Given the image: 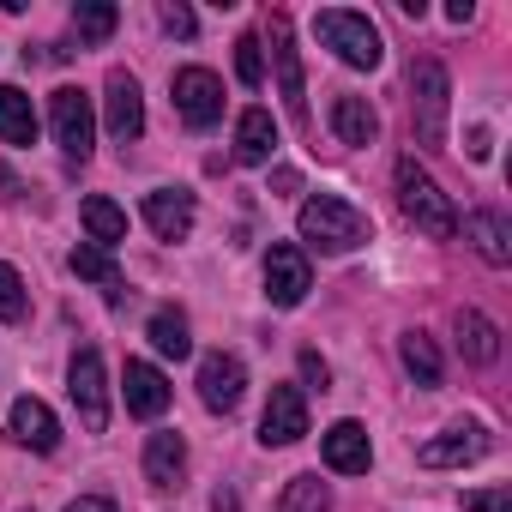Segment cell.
Wrapping results in <instances>:
<instances>
[{"label": "cell", "instance_id": "cell-28", "mask_svg": "<svg viewBox=\"0 0 512 512\" xmlns=\"http://www.w3.org/2000/svg\"><path fill=\"white\" fill-rule=\"evenodd\" d=\"M278 512H332V488L320 476H296L278 500Z\"/></svg>", "mask_w": 512, "mask_h": 512}, {"label": "cell", "instance_id": "cell-36", "mask_svg": "<svg viewBox=\"0 0 512 512\" xmlns=\"http://www.w3.org/2000/svg\"><path fill=\"white\" fill-rule=\"evenodd\" d=\"M7 199H19V175H13L7 163H0V205H7Z\"/></svg>", "mask_w": 512, "mask_h": 512}, {"label": "cell", "instance_id": "cell-9", "mask_svg": "<svg viewBox=\"0 0 512 512\" xmlns=\"http://www.w3.org/2000/svg\"><path fill=\"white\" fill-rule=\"evenodd\" d=\"M272 61H278V91H284L290 121H308V85H302V55H296L290 13H272Z\"/></svg>", "mask_w": 512, "mask_h": 512}, {"label": "cell", "instance_id": "cell-38", "mask_svg": "<svg viewBox=\"0 0 512 512\" xmlns=\"http://www.w3.org/2000/svg\"><path fill=\"white\" fill-rule=\"evenodd\" d=\"M272 187H278V193H296V187H302V175H296V169H278V175H272Z\"/></svg>", "mask_w": 512, "mask_h": 512}, {"label": "cell", "instance_id": "cell-7", "mask_svg": "<svg viewBox=\"0 0 512 512\" xmlns=\"http://www.w3.org/2000/svg\"><path fill=\"white\" fill-rule=\"evenodd\" d=\"M169 91H175V109H181L187 127H217L223 121V79L211 67H181L169 79Z\"/></svg>", "mask_w": 512, "mask_h": 512}, {"label": "cell", "instance_id": "cell-11", "mask_svg": "<svg viewBox=\"0 0 512 512\" xmlns=\"http://www.w3.org/2000/svg\"><path fill=\"white\" fill-rule=\"evenodd\" d=\"M103 121H109V133L121 145H133L145 133V97H139L133 73H109V85H103Z\"/></svg>", "mask_w": 512, "mask_h": 512}, {"label": "cell", "instance_id": "cell-13", "mask_svg": "<svg viewBox=\"0 0 512 512\" xmlns=\"http://www.w3.org/2000/svg\"><path fill=\"white\" fill-rule=\"evenodd\" d=\"M320 446H326V464H332L338 476H362V470L374 464V440H368L362 422H332Z\"/></svg>", "mask_w": 512, "mask_h": 512}, {"label": "cell", "instance_id": "cell-19", "mask_svg": "<svg viewBox=\"0 0 512 512\" xmlns=\"http://www.w3.org/2000/svg\"><path fill=\"white\" fill-rule=\"evenodd\" d=\"M127 410L145 416V422L169 410V380H163V368H151V362H127Z\"/></svg>", "mask_w": 512, "mask_h": 512}, {"label": "cell", "instance_id": "cell-33", "mask_svg": "<svg viewBox=\"0 0 512 512\" xmlns=\"http://www.w3.org/2000/svg\"><path fill=\"white\" fill-rule=\"evenodd\" d=\"M163 31L169 37H193V13L187 7H163Z\"/></svg>", "mask_w": 512, "mask_h": 512}, {"label": "cell", "instance_id": "cell-31", "mask_svg": "<svg viewBox=\"0 0 512 512\" xmlns=\"http://www.w3.org/2000/svg\"><path fill=\"white\" fill-rule=\"evenodd\" d=\"M235 79L241 85H266V55H260V37H253V31L235 43Z\"/></svg>", "mask_w": 512, "mask_h": 512}, {"label": "cell", "instance_id": "cell-34", "mask_svg": "<svg viewBox=\"0 0 512 512\" xmlns=\"http://www.w3.org/2000/svg\"><path fill=\"white\" fill-rule=\"evenodd\" d=\"M464 506H470V512H500V506H506V494H500V488H488V494H470Z\"/></svg>", "mask_w": 512, "mask_h": 512}, {"label": "cell", "instance_id": "cell-37", "mask_svg": "<svg viewBox=\"0 0 512 512\" xmlns=\"http://www.w3.org/2000/svg\"><path fill=\"white\" fill-rule=\"evenodd\" d=\"M446 19H452V25H470V19H476V7H470V0H452Z\"/></svg>", "mask_w": 512, "mask_h": 512}, {"label": "cell", "instance_id": "cell-6", "mask_svg": "<svg viewBox=\"0 0 512 512\" xmlns=\"http://www.w3.org/2000/svg\"><path fill=\"white\" fill-rule=\"evenodd\" d=\"M67 392H73V410H79L85 434H103V428H109V374H103V350H79V356H73Z\"/></svg>", "mask_w": 512, "mask_h": 512}, {"label": "cell", "instance_id": "cell-2", "mask_svg": "<svg viewBox=\"0 0 512 512\" xmlns=\"http://www.w3.org/2000/svg\"><path fill=\"white\" fill-rule=\"evenodd\" d=\"M302 241H314L320 253H350L368 241V217L338 193H314L302 205Z\"/></svg>", "mask_w": 512, "mask_h": 512}, {"label": "cell", "instance_id": "cell-32", "mask_svg": "<svg viewBox=\"0 0 512 512\" xmlns=\"http://www.w3.org/2000/svg\"><path fill=\"white\" fill-rule=\"evenodd\" d=\"M302 380H308L314 392H326V380H332V368L320 362V350H302Z\"/></svg>", "mask_w": 512, "mask_h": 512}, {"label": "cell", "instance_id": "cell-12", "mask_svg": "<svg viewBox=\"0 0 512 512\" xmlns=\"http://www.w3.org/2000/svg\"><path fill=\"white\" fill-rule=\"evenodd\" d=\"M302 434H308V398H302V386H272L266 416H260V440L266 446H296Z\"/></svg>", "mask_w": 512, "mask_h": 512}, {"label": "cell", "instance_id": "cell-27", "mask_svg": "<svg viewBox=\"0 0 512 512\" xmlns=\"http://www.w3.org/2000/svg\"><path fill=\"white\" fill-rule=\"evenodd\" d=\"M404 368L416 386H440V350L428 332H404Z\"/></svg>", "mask_w": 512, "mask_h": 512}, {"label": "cell", "instance_id": "cell-30", "mask_svg": "<svg viewBox=\"0 0 512 512\" xmlns=\"http://www.w3.org/2000/svg\"><path fill=\"white\" fill-rule=\"evenodd\" d=\"M25 308H31V296H25V278L7 266V260H0V320H25Z\"/></svg>", "mask_w": 512, "mask_h": 512}, {"label": "cell", "instance_id": "cell-10", "mask_svg": "<svg viewBox=\"0 0 512 512\" xmlns=\"http://www.w3.org/2000/svg\"><path fill=\"white\" fill-rule=\"evenodd\" d=\"M241 392H247V368H241V356H229V350H211V356H199V398H205V410H235L241 404Z\"/></svg>", "mask_w": 512, "mask_h": 512}, {"label": "cell", "instance_id": "cell-15", "mask_svg": "<svg viewBox=\"0 0 512 512\" xmlns=\"http://www.w3.org/2000/svg\"><path fill=\"white\" fill-rule=\"evenodd\" d=\"M482 452H488V434H482L476 422H458V428H446L440 440L422 446V464H428V470H458V464H470V458H482Z\"/></svg>", "mask_w": 512, "mask_h": 512}, {"label": "cell", "instance_id": "cell-4", "mask_svg": "<svg viewBox=\"0 0 512 512\" xmlns=\"http://www.w3.org/2000/svg\"><path fill=\"white\" fill-rule=\"evenodd\" d=\"M314 31H320V43L344 61V67H380V55H386V43H380V31L368 25V13H314Z\"/></svg>", "mask_w": 512, "mask_h": 512}, {"label": "cell", "instance_id": "cell-18", "mask_svg": "<svg viewBox=\"0 0 512 512\" xmlns=\"http://www.w3.org/2000/svg\"><path fill=\"white\" fill-rule=\"evenodd\" d=\"M187 476V440L181 434H151L145 440V482L151 488H181Z\"/></svg>", "mask_w": 512, "mask_h": 512}, {"label": "cell", "instance_id": "cell-8", "mask_svg": "<svg viewBox=\"0 0 512 512\" xmlns=\"http://www.w3.org/2000/svg\"><path fill=\"white\" fill-rule=\"evenodd\" d=\"M314 290V272H308V253L302 247H290V241H278L272 253H266V296H272V308H302V296Z\"/></svg>", "mask_w": 512, "mask_h": 512}, {"label": "cell", "instance_id": "cell-23", "mask_svg": "<svg viewBox=\"0 0 512 512\" xmlns=\"http://www.w3.org/2000/svg\"><path fill=\"white\" fill-rule=\"evenodd\" d=\"M464 235L476 241V253H482L488 266H506V260H512V235H506V217H500V211H470Z\"/></svg>", "mask_w": 512, "mask_h": 512}, {"label": "cell", "instance_id": "cell-29", "mask_svg": "<svg viewBox=\"0 0 512 512\" xmlns=\"http://www.w3.org/2000/svg\"><path fill=\"white\" fill-rule=\"evenodd\" d=\"M115 7H109V0H79V7H73V31H79V43H103L109 31H115Z\"/></svg>", "mask_w": 512, "mask_h": 512}, {"label": "cell", "instance_id": "cell-26", "mask_svg": "<svg viewBox=\"0 0 512 512\" xmlns=\"http://www.w3.org/2000/svg\"><path fill=\"white\" fill-rule=\"evenodd\" d=\"M85 284H97V290H109L115 296V284H121V272H115V260H109V247H97V241H79L73 247V260H67Z\"/></svg>", "mask_w": 512, "mask_h": 512}, {"label": "cell", "instance_id": "cell-20", "mask_svg": "<svg viewBox=\"0 0 512 512\" xmlns=\"http://www.w3.org/2000/svg\"><path fill=\"white\" fill-rule=\"evenodd\" d=\"M272 145H278V121H272L266 109H247V115L235 121V163H266Z\"/></svg>", "mask_w": 512, "mask_h": 512}, {"label": "cell", "instance_id": "cell-35", "mask_svg": "<svg viewBox=\"0 0 512 512\" xmlns=\"http://www.w3.org/2000/svg\"><path fill=\"white\" fill-rule=\"evenodd\" d=\"M67 512H115V500H103V494H79Z\"/></svg>", "mask_w": 512, "mask_h": 512}, {"label": "cell", "instance_id": "cell-5", "mask_svg": "<svg viewBox=\"0 0 512 512\" xmlns=\"http://www.w3.org/2000/svg\"><path fill=\"white\" fill-rule=\"evenodd\" d=\"M49 127H55V145H61L73 163H85V157H91L97 115H91V97H85L79 85H61V91L49 97Z\"/></svg>", "mask_w": 512, "mask_h": 512}, {"label": "cell", "instance_id": "cell-14", "mask_svg": "<svg viewBox=\"0 0 512 512\" xmlns=\"http://www.w3.org/2000/svg\"><path fill=\"white\" fill-rule=\"evenodd\" d=\"M145 223H151L163 241H187V235H193V193H181V187L145 193Z\"/></svg>", "mask_w": 512, "mask_h": 512}, {"label": "cell", "instance_id": "cell-22", "mask_svg": "<svg viewBox=\"0 0 512 512\" xmlns=\"http://www.w3.org/2000/svg\"><path fill=\"white\" fill-rule=\"evenodd\" d=\"M458 350H464V362L488 368V362L500 356V332H494V320L476 314V308H464V314H458Z\"/></svg>", "mask_w": 512, "mask_h": 512}, {"label": "cell", "instance_id": "cell-3", "mask_svg": "<svg viewBox=\"0 0 512 512\" xmlns=\"http://www.w3.org/2000/svg\"><path fill=\"white\" fill-rule=\"evenodd\" d=\"M446 109H452V79L440 61H416L410 67V127H416V145L440 151L446 145Z\"/></svg>", "mask_w": 512, "mask_h": 512}, {"label": "cell", "instance_id": "cell-24", "mask_svg": "<svg viewBox=\"0 0 512 512\" xmlns=\"http://www.w3.org/2000/svg\"><path fill=\"white\" fill-rule=\"evenodd\" d=\"M79 217H85V229H91V241H97V247H115V241H127V211H121L115 199L91 193V199L79 205Z\"/></svg>", "mask_w": 512, "mask_h": 512}, {"label": "cell", "instance_id": "cell-25", "mask_svg": "<svg viewBox=\"0 0 512 512\" xmlns=\"http://www.w3.org/2000/svg\"><path fill=\"white\" fill-rule=\"evenodd\" d=\"M145 338L157 344V356H193V338H187V314H175V308H157L151 314V326H145Z\"/></svg>", "mask_w": 512, "mask_h": 512}, {"label": "cell", "instance_id": "cell-1", "mask_svg": "<svg viewBox=\"0 0 512 512\" xmlns=\"http://www.w3.org/2000/svg\"><path fill=\"white\" fill-rule=\"evenodd\" d=\"M392 181H398V205H404V217H410L428 241H452V235H458V211H452V199L440 193V181H434L416 157H398Z\"/></svg>", "mask_w": 512, "mask_h": 512}, {"label": "cell", "instance_id": "cell-17", "mask_svg": "<svg viewBox=\"0 0 512 512\" xmlns=\"http://www.w3.org/2000/svg\"><path fill=\"white\" fill-rule=\"evenodd\" d=\"M332 133H338V145H374L380 139V115H374V103L368 97H332Z\"/></svg>", "mask_w": 512, "mask_h": 512}, {"label": "cell", "instance_id": "cell-21", "mask_svg": "<svg viewBox=\"0 0 512 512\" xmlns=\"http://www.w3.org/2000/svg\"><path fill=\"white\" fill-rule=\"evenodd\" d=\"M0 139L7 145H37V109L19 85H0Z\"/></svg>", "mask_w": 512, "mask_h": 512}, {"label": "cell", "instance_id": "cell-16", "mask_svg": "<svg viewBox=\"0 0 512 512\" xmlns=\"http://www.w3.org/2000/svg\"><path fill=\"white\" fill-rule=\"evenodd\" d=\"M13 440L31 446V452H55V446H61L55 410H49L43 398H19V404H13Z\"/></svg>", "mask_w": 512, "mask_h": 512}]
</instances>
